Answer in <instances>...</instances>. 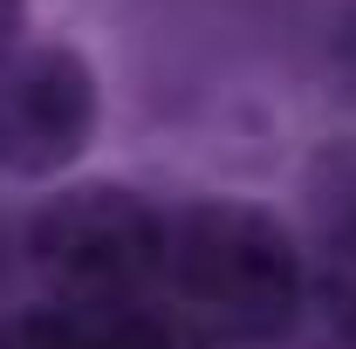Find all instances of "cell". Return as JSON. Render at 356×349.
I'll return each instance as SVG.
<instances>
[{
    "instance_id": "obj_6",
    "label": "cell",
    "mask_w": 356,
    "mask_h": 349,
    "mask_svg": "<svg viewBox=\"0 0 356 349\" xmlns=\"http://www.w3.org/2000/svg\"><path fill=\"white\" fill-rule=\"evenodd\" d=\"M0 349H89V322L83 308H28L0 322Z\"/></svg>"
},
{
    "instance_id": "obj_4",
    "label": "cell",
    "mask_w": 356,
    "mask_h": 349,
    "mask_svg": "<svg viewBox=\"0 0 356 349\" xmlns=\"http://www.w3.org/2000/svg\"><path fill=\"white\" fill-rule=\"evenodd\" d=\"M89 349H220L213 336H199L185 315H151V308H83Z\"/></svg>"
},
{
    "instance_id": "obj_7",
    "label": "cell",
    "mask_w": 356,
    "mask_h": 349,
    "mask_svg": "<svg viewBox=\"0 0 356 349\" xmlns=\"http://www.w3.org/2000/svg\"><path fill=\"white\" fill-rule=\"evenodd\" d=\"M21 35H28V0H0V69L21 55Z\"/></svg>"
},
{
    "instance_id": "obj_8",
    "label": "cell",
    "mask_w": 356,
    "mask_h": 349,
    "mask_svg": "<svg viewBox=\"0 0 356 349\" xmlns=\"http://www.w3.org/2000/svg\"><path fill=\"white\" fill-rule=\"evenodd\" d=\"M343 349H350V343H343Z\"/></svg>"
},
{
    "instance_id": "obj_3",
    "label": "cell",
    "mask_w": 356,
    "mask_h": 349,
    "mask_svg": "<svg viewBox=\"0 0 356 349\" xmlns=\"http://www.w3.org/2000/svg\"><path fill=\"white\" fill-rule=\"evenodd\" d=\"M103 89L83 48L42 42L21 48L0 69V172L14 178H55L69 172L96 137Z\"/></svg>"
},
{
    "instance_id": "obj_5",
    "label": "cell",
    "mask_w": 356,
    "mask_h": 349,
    "mask_svg": "<svg viewBox=\"0 0 356 349\" xmlns=\"http://www.w3.org/2000/svg\"><path fill=\"white\" fill-rule=\"evenodd\" d=\"M315 302L322 315L336 322V336L356 349V213L329 233V247H322V267H315Z\"/></svg>"
},
{
    "instance_id": "obj_1",
    "label": "cell",
    "mask_w": 356,
    "mask_h": 349,
    "mask_svg": "<svg viewBox=\"0 0 356 349\" xmlns=\"http://www.w3.org/2000/svg\"><path fill=\"white\" fill-rule=\"evenodd\" d=\"M178 315L213 343H274L302 315V247L254 199H199L165 219V267Z\"/></svg>"
},
{
    "instance_id": "obj_2",
    "label": "cell",
    "mask_w": 356,
    "mask_h": 349,
    "mask_svg": "<svg viewBox=\"0 0 356 349\" xmlns=\"http://www.w3.org/2000/svg\"><path fill=\"white\" fill-rule=\"evenodd\" d=\"M28 261L62 308H131L158 288L165 213L131 185L83 178L28 219Z\"/></svg>"
}]
</instances>
